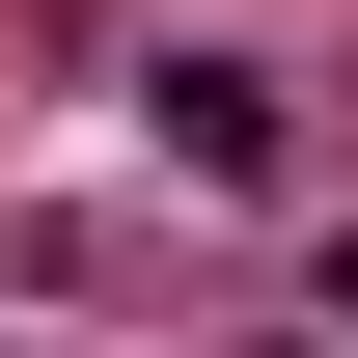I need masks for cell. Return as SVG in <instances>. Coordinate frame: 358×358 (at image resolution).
<instances>
[{"instance_id":"obj_2","label":"cell","mask_w":358,"mask_h":358,"mask_svg":"<svg viewBox=\"0 0 358 358\" xmlns=\"http://www.w3.org/2000/svg\"><path fill=\"white\" fill-rule=\"evenodd\" d=\"M331 303H358V221H331Z\"/></svg>"},{"instance_id":"obj_1","label":"cell","mask_w":358,"mask_h":358,"mask_svg":"<svg viewBox=\"0 0 358 358\" xmlns=\"http://www.w3.org/2000/svg\"><path fill=\"white\" fill-rule=\"evenodd\" d=\"M166 166H221V193H275V83H248V55H166Z\"/></svg>"}]
</instances>
